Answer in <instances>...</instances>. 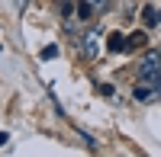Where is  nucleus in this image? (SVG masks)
<instances>
[{
	"instance_id": "1a4fd4ad",
	"label": "nucleus",
	"mask_w": 161,
	"mask_h": 157,
	"mask_svg": "<svg viewBox=\"0 0 161 157\" xmlns=\"http://www.w3.org/2000/svg\"><path fill=\"white\" fill-rule=\"evenodd\" d=\"M0 144H7V132H0Z\"/></svg>"
},
{
	"instance_id": "39448f33",
	"label": "nucleus",
	"mask_w": 161,
	"mask_h": 157,
	"mask_svg": "<svg viewBox=\"0 0 161 157\" xmlns=\"http://www.w3.org/2000/svg\"><path fill=\"white\" fill-rule=\"evenodd\" d=\"M93 16V7L87 3V0H80V3H77V19H90Z\"/></svg>"
},
{
	"instance_id": "423d86ee",
	"label": "nucleus",
	"mask_w": 161,
	"mask_h": 157,
	"mask_svg": "<svg viewBox=\"0 0 161 157\" xmlns=\"http://www.w3.org/2000/svg\"><path fill=\"white\" fill-rule=\"evenodd\" d=\"M148 38H145V32H136V35H129V48H142Z\"/></svg>"
},
{
	"instance_id": "20e7f679",
	"label": "nucleus",
	"mask_w": 161,
	"mask_h": 157,
	"mask_svg": "<svg viewBox=\"0 0 161 157\" xmlns=\"http://www.w3.org/2000/svg\"><path fill=\"white\" fill-rule=\"evenodd\" d=\"M106 48H110V51H129V38L119 35V32H113L110 42H106Z\"/></svg>"
},
{
	"instance_id": "f257e3e1",
	"label": "nucleus",
	"mask_w": 161,
	"mask_h": 157,
	"mask_svg": "<svg viewBox=\"0 0 161 157\" xmlns=\"http://www.w3.org/2000/svg\"><path fill=\"white\" fill-rule=\"evenodd\" d=\"M155 71H161V51H145V58H142V64H139V77H148V74H155Z\"/></svg>"
},
{
	"instance_id": "6e6552de",
	"label": "nucleus",
	"mask_w": 161,
	"mask_h": 157,
	"mask_svg": "<svg viewBox=\"0 0 161 157\" xmlns=\"http://www.w3.org/2000/svg\"><path fill=\"white\" fill-rule=\"evenodd\" d=\"M142 16H145V23H148V26H152V23H155V16H158V13H155L152 7H145V13H142Z\"/></svg>"
},
{
	"instance_id": "0eeeda50",
	"label": "nucleus",
	"mask_w": 161,
	"mask_h": 157,
	"mask_svg": "<svg viewBox=\"0 0 161 157\" xmlns=\"http://www.w3.org/2000/svg\"><path fill=\"white\" fill-rule=\"evenodd\" d=\"M87 3L93 7V13H103L106 7H110V0H87Z\"/></svg>"
},
{
	"instance_id": "f03ea898",
	"label": "nucleus",
	"mask_w": 161,
	"mask_h": 157,
	"mask_svg": "<svg viewBox=\"0 0 161 157\" xmlns=\"http://www.w3.org/2000/svg\"><path fill=\"white\" fill-rule=\"evenodd\" d=\"M77 45H80V55H84L87 61H93V58H97V55H100V38H97V35H93V32H87V35H84V38H80V42H77Z\"/></svg>"
},
{
	"instance_id": "7ed1b4c3",
	"label": "nucleus",
	"mask_w": 161,
	"mask_h": 157,
	"mask_svg": "<svg viewBox=\"0 0 161 157\" xmlns=\"http://www.w3.org/2000/svg\"><path fill=\"white\" fill-rule=\"evenodd\" d=\"M132 93H136V99H139V103H155V99L161 96V90H158V87H148V84H139Z\"/></svg>"
}]
</instances>
